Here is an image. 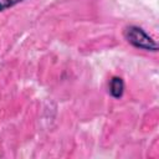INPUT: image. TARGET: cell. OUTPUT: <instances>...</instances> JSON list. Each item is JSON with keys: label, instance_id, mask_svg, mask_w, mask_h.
<instances>
[{"label": "cell", "instance_id": "obj_1", "mask_svg": "<svg viewBox=\"0 0 159 159\" xmlns=\"http://www.w3.org/2000/svg\"><path fill=\"white\" fill-rule=\"evenodd\" d=\"M123 36L127 40L129 45H132L135 48L157 52L158 51V43L157 41L140 26L138 25H129L124 29Z\"/></svg>", "mask_w": 159, "mask_h": 159}, {"label": "cell", "instance_id": "obj_3", "mask_svg": "<svg viewBox=\"0 0 159 159\" xmlns=\"http://www.w3.org/2000/svg\"><path fill=\"white\" fill-rule=\"evenodd\" d=\"M25 0H0V12L4 10H7L10 7L16 6L20 2H24Z\"/></svg>", "mask_w": 159, "mask_h": 159}, {"label": "cell", "instance_id": "obj_2", "mask_svg": "<svg viewBox=\"0 0 159 159\" xmlns=\"http://www.w3.org/2000/svg\"><path fill=\"white\" fill-rule=\"evenodd\" d=\"M124 88H125V86H124V81H123L122 77L113 76V77L109 80V83H108V92H109V94H111L113 98H116V99L120 98V97L123 96V93H124Z\"/></svg>", "mask_w": 159, "mask_h": 159}]
</instances>
